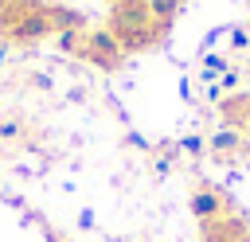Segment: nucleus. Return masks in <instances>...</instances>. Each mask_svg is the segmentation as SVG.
Returning a JSON list of instances; mask_svg holds the SVG:
<instances>
[{"label":"nucleus","instance_id":"1","mask_svg":"<svg viewBox=\"0 0 250 242\" xmlns=\"http://www.w3.org/2000/svg\"><path fill=\"white\" fill-rule=\"evenodd\" d=\"M121 51H125L121 39H117L113 31H105V27L82 35V55H86L94 66H102V70H113V66L121 62Z\"/></svg>","mask_w":250,"mask_h":242},{"label":"nucleus","instance_id":"2","mask_svg":"<svg viewBox=\"0 0 250 242\" xmlns=\"http://www.w3.org/2000/svg\"><path fill=\"white\" fill-rule=\"evenodd\" d=\"M8 35H12V39H20V43H39L43 35H55V27H51L47 12H43V8H35V12H20V16L8 23Z\"/></svg>","mask_w":250,"mask_h":242},{"label":"nucleus","instance_id":"3","mask_svg":"<svg viewBox=\"0 0 250 242\" xmlns=\"http://www.w3.org/2000/svg\"><path fill=\"white\" fill-rule=\"evenodd\" d=\"M191 215H195L199 222H215V219L223 215V195H219L215 187H195V191H191Z\"/></svg>","mask_w":250,"mask_h":242},{"label":"nucleus","instance_id":"4","mask_svg":"<svg viewBox=\"0 0 250 242\" xmlns=\"http://www.w3.org/2000/svg\"><path fill=\"white\" fill-rule=\"evenodd\" d=\"M211 148H215L219 156H230V152L242 148V133H238V129H219V133L211 137Z\"/></svg>","mask_w":250,"mask_h":242},{"label":"nucleus","instance_id":"5","mask_svg":"<svg viewBox=\"0 0 250 242\" xmlns=\"http://www.w3.org/2000/svg\"><path fill=\"white\" fill-rule=\"evenodd\" d=\"M176 8H180V0H145V12L152 23H168L176 16Z\"/></svg>","mask_w":250,"mask_h":242},{"label":"nucleus","instance_id":"6","mask_svg":"<svg viewBox=\"0 0 250 242\" xmlns=\"http://www.w3.org/2000/svg\"><path fill=\"white\" fill-rule=\"evenodd\" d=\"M55 43H59V51H78L82 47V31L78 27H62V31H55Z\"/></svg>","mask_w":250,"mask_h":242},{"label":"nucleus","instance_id":"7","mask_svg":"<svg viewBox=\"0 0 250 242\" xmlns=\"http://www.w3.org/2000/svg\"><path fill=\"white\" fill-rule=\"evenodd\" d=\"M230 47H234V51H246V47H250V35H246L242 27H234V31H230Z\"/></svg>","mask_w":250,"mask_h":242},{"label":"nucleus","instance_id":"8","mask_svg":"<svg viewBox=\"0 0 250 242\" xmlns=\"http://www.w3.org/2000/svg\"><path fill=\"white\" fill-rule=\"evenodd\" d=\"M238 86V70H223L219 74V90H234Z\"/></svg>","mask_w":250,"mask_h":242},{"label":"nucleus","instance_id":"9","mask_svg":"<svg viewBox=\"0 0 250 242\" xmlns=\"http://www.w3.org/2000/svg\"><path fill=\"white\" fill-rule=\"evenodd\" d=\"M184 148H188V152H203V141H199V137H188Z\"/></svg>","mask_w":250,"mask_h":242},{"label":"nucleus","instance_id":"10","mask_svg":"<svg viewBox=\"0 0 250 242\" xmlns=\"http://www.w3.org/2000/svg\"><path fill=\"white\" fill-rule=\"evenodd\" d=\"M238 109H242V121L250 125V98H242V101H238Z\"/></svg>","mask_w":250,"mask_h":242},{"label":"nucleus","instance_id":"11","mask_svg":"<svg viewBox=\"0 0 250 242\" xmlns=\"http://www.w3.org/2000/svg\"><path fill=\"white\" fill-rule=\"evenodd\" d=\"M227 242H250V234H242V230H234V234H230Z\"/></svg>","mask_w":250,"mask_h":242}]
</instances>
